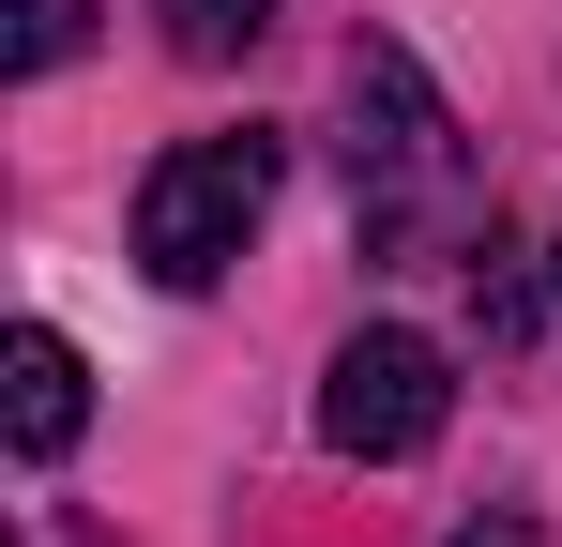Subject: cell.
I'll list each match as a JSON object with an SVG mask.
<instances>
[{
	"instance_id": "obj_1",
	"label": "cell",
	"mask_w": 562,
	"mask_h": 547,
	"mask_svg": "<svg viewBox=\"0 0 562 547\" xmlns=\"http://www.w3.org/2000/svg\"><path fill=\"white\" fill-rule=\"evenodd\" d=\"M335 122H350V137H335V153H350V228H366L380 259H441L471 228V137H457V107H441V77H426L395 31H366L350 77H335Z\"/></svg>"
},
{
	"instance_id": "obj_2",
	"label": "cell",
	"mask_w": 562,
	"mask_h": 547,
	"mask_svg": "<svg viewBox=\"0 0 562 547\" xmlns=\"http://www.w3.org/2000/svg\"><path fill=\"white\" fill-rule=\"evenodd\" d=\"M259 198H274V137H259V122L153 153V168H137V274H153V289H213V274L244 259Z\"/></svg>"
},
{
	"instance_id": "obj_3",
	"label": "cell",
	"mask_w": 562,
	"mask_h": 547,
	"mask_svg": "<svg viewBox=\"0 0 562 547\" xmlns=\"http://www.w3.org/2000/svg\"><path fill=\"white\" fill-rule=\"evenodd\" d=\"M441 411H457V365H441V335H411V320H366L350 350L319 365V442L366 456V471L426 456V442H441Z\"/></svg>"
},
{
	"instance_id": "obj_4",
	"label": "cell",
	"mask_w": 562,
	"mask_h": 547,
	"mask_svg": "<svg viewBox=\"0 0 562 547\" xmlns=\"http://www.w3.org/2000/svg\"><path fill=\"white\" fill-rule=\"evenodd\" d=\"M0 380H15V456H31V471H46V456H77V426H92V365L61 350L46 320L0 350Z\"/></svg>"
},
{
	"instance_id": "obj_5",
	"label": "cell",
	"mask_w": 562,
	"mask_h": 547,
	"mask_svg": "<svg viewBox=\"0 0 562 547\" xmlns=\"http://www.w3.org/2000/svg\"><path fill=\"white\" fill-rule=\"evenodd\" d=\"M77 46H92V0H0V62L15 77H61Z\"/></svg>"
},
{
	"instance_id": "obj_6",
	"label": "cell",
	"mask_w": 562,
	"mask_h": 547,
	"mask_svg": "<svg viewBox=\"0 0 562 547\" xmlns=\"http://www.w3.org/2000/svg\"><path fill=\"white\" fill-rule=\"evenodd\" d=\"M153 15H168V46H183V62H244V46L274 31V0H153Z\"/></svg>"
},
{
	"instance_id": "obj_7",
	"label": "cell",
	"mask_w": 562,
	"mask_h": 547,
	"mask_svg": "<svg viewBox=\"0 0 562 547\" xmlns=\"http://www.w3.org/2000/svg\"><path fill=\"white\" fill-rule=\"evenodd\" d=\"M441 547H548V533H532L517 502H486V517H471V533H441Z\"/></svg>"
},
{
	"instance_id": "obj_8",
	"label": "cell",
	"mask_w": 562,
	"mask_h": 547,
	"mask_svg": "<svg viewBox=\"0 0 562 547\" xmlns=\"http://www.w3.org/2000/svg\"><path fill=\"white\" fill-rule=\"evenodd\" d=\"M548 289H562V228H548Z\"/></svg>"
}]
</instances>
